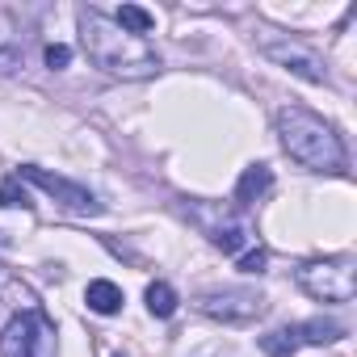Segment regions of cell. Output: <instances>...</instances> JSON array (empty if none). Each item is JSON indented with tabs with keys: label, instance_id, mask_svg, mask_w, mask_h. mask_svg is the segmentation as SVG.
Instances as JSON below:
<instances>
[{
	"label": "cell",
	"instance_id": "10",
	"mask_svg": "<svg viewBox=\"0 0 357 357\" xmlns=\"http://www.w3.org/2000/svg\"><path fill=\"white\" fill-rule=\"evenodd\" d=\"M294 332H298V340H307V344H332V340L344 336V328H340L336 319H307V324L294 328Z\"/></svg>",
	"mask_w": 357,
	"mask_h": 357
},
{
	"label": "cell",
	"instance_id": "15",
	"mask_svg": "<svg viewBox=\"0 0 357 357\" xmlns=\"http://www.w3.org/2000/svg\"><path fill=\"white\" fill-rule=\"evenodd\" d=\"M68 63H72V51H68L63 43L47 47V68H68Z\"/></svg>",
	"mask_w": 357,
	"mask_h": 357
},
{
	"label": "cell",
	"instance_id": "9",
	"mask_svg": "<svg viewBox=\"0 0 357 357\" xmlns=\"http://www.w3.org/2000/svg\"><path fill=\"white\" fill-rule=\"evenodd\" d=\"M269 181H273V176H269V168L265 164H252V168H244V176H240V185H236V202H257L265 190H269Z\"/></svg>",
	"mask_w": 357,
	"mask_h": 357
},
{
	"label": "cell",
	"instance_id": "8",
	"mask_svg": "<svg viewBox=\"0 0 357 357\" xmlns=\"http://www.w3.org/2000/svg\"><path fill=\"white\" fill-rule=\"evenodd\" d=\"M84 298H89V307H93L97 315H114V311L122 307V290H118L114 282H105V278H97V282H89V290H84Z\"/></svg>",
	"mask_w": 357,
	"mask_h": 357
},
{
	"label": "cell",
	"instance_id": "5",
	"mask_svg": "<svg viewBox=\"0 0 357 357\" xmlns=\"http://www.w3.org/2000/svg\"><path fill=\"white\" fill-rule=\"evenodd\" d=\"M22 176H26V181H34V185H43L51 198H59L68 211H76V215H97L101 206L93 202V194L89 190H80V185H72V181H63V176H51V172H43V168H22Z\"/></svg>",
	"mask_w": 357,
	"mask_h": 357
},
{
	"label": "cell",
	"instance_id": "12",
	"mask_svg": "<svg viewBox=\"0 0 357 357\" xmlns=\"http://www.w3.org/2000/svg\"><path fill=\"white\" fill-rule=\"evenodd\" d=\"M118 26L139 38V34H147V30L155 26V17H151L147 9H139V5H122V9H118Z\"/></svg>",
	"mask_w": 357,
	"mask_h": 357
},
{
	"label": "cell",
	"instance_id": "4",
	"mask_svg": "<svg viewBox=\"0 0 357 357\" xmlns=\"http://www.w3.org/2000/svg\"><path fill=\"white\" fill-rule=\"evenodd\" d=\"M51 324L43 311H22L0 336V357H51Z\"/></svg>",
	"mask_w": 357,
	"mask_h": 357
},
{
	"label": "cell",
	"instance_id": "16",
	"mask_svg": "<svg viewBox=\"0 0 357 357\" xmlns=\"http://www.w3.org/2000/svg\"><path fill=\"white\" fill-rule=\"evenodd\" d=\"M265 265H269V252H265V248H257V252H248V257L240 261V269H244V273H261Z\"/></svg>",
	"mask_w": 357,
	"mask_h": 357
},
{
	"label": "cell",
	"instance_id": "2",
	"mask_svg": "<svg viewBox=\"0 0 357 357\" xmlns=\"http://www.w3.org/2000/svg\"><path fill=\"white\" fill-rule=\"evenodd\" d=\"M278 135H282V147L290 151V160H298L303 168H315V172H336L344 164V147L340 139L332 135V126L324 118H315L311 109H282L278 114Z\"/></svg>",
	"mask_w": 357,
	"mask_h": 357
},
{
	"label": "cell",
	"instance_id": "14",
	"mask_svg": "<svg viewBox=\"0 0 357 357\" xmlns=\"http://www.w3.org/2000/svg\"><path fill=\"white\" fill-rule=\"evenodd\" d=\"M30 198L17 190V181H5V185H0V206H26Z\"/></svg>",
	"mask_w": 357,
	"mask_h": 357
},
{
	"label": "cell",
	"instance_id": "13",
	"mask_svg": "<svg viewBox=\"0 0 357 357\" xmlns=\"http://www.w3.org/2000/svg\"><path fill=\"white\" fill-rule=\"evenodd\" d=\"M261 349H265L269 357H290V353L298 349V332H294V328H282V332H269V336L261 340Z\"/></svg>",
	"mask_w": 357,
	"mask_h": 357
},
{
	"label": "cell",
	"instance_id": "3",
	"mask_svg": "<svg viewBox=\"0 0 357 357\" xmlns=\"http://www.w3.org/2000/svg\"><path fill=\"white\" fill-rule=\"evenodd\" d=\"M298 286L311 294V298H324V303H349L357 294V269L349 257L340 261H311L298 269Z\"/></svg>",
	"mask_w": 357,
	"mask_h": 357
},
{
	"label": "cell",
	"instance_id": "1",
	"mask_svg": "<svg viewBox=\"0 0 357 357\" xmlns=\"http://www.w3.org/2000/svg\"><path fill=\"white\" fill-rule=\"evenodd\" d=\"M80 38H84L89 59L97 68L122 76V80H143V76H151L160 68V55L143 38L126 34L118 22H109L101 9H84L80 13Z\"/></svg>",
	"mask_w": 357,
	"mask_h": 357
},
{
	"label": "cell",
	"instance_id": "7",
	"mask_svg": "<svg viewBox=\"0 0 357 357\" xmlns=\"http://www.w3.org/2000/svg\"><path fill=\"white\" fill-rule=\"evenodd\" d=\"M202 311L223 315V319H248L261 311V298L252 290H223V294H202Z\"/></svg>",
	"mask_w": 357,
	"mask_h": 357
},
{
	"label": "cell",
	"instance_id": "11",
	"mask_svg": "<svg viewBox=\"0 0 357 357\" xmlns=\"http://www.w3.org/2000/svg\"><path fill=\"white\" fill-rule=\"evenodd\" d=\"M147 311L160 315V319H168V315L176 311V290H172L168 282H151V286H147Z\"/></svg>",
	"mask_w": 357,
	"mask_h": 357
},
{
	"label": "cell",
	"instance_id": "6",
	"mask_svg": "<svg viewBox=\"0 0 357 357\" xmlns=\"http://www.w3.org/2000/svg\"><path fill=\"white\" fill-rule=\"evenodd\" d=\"M265 55L273 59V63H282V68H290L294 76H303V80H311V84H324V63L311 55V51H303L298 43H269L265 47Z\"/></svg>",
	"mask_w": 357,
	"mask_h": 357
}]
</instances>
